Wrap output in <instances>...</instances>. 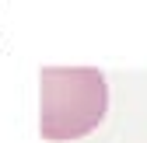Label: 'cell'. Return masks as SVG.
<instances>
[{
    "instance_id": "6da1fadb",
    "label": "cell",
    "mask_w": 147,
    "mask_h": 143,
    "mask_svg": "<svg viewBox=\"0 0 147 143\" xmlns=\"http://www.w3.org/2000/svg\"><path fill=\"white\" fill-rule=\"evenodd\" d=\"M109 84L95 66H42L39 133L46 140H77L105 119Z\"/></svg>"
}]
</instances>
